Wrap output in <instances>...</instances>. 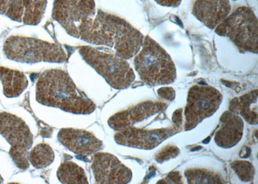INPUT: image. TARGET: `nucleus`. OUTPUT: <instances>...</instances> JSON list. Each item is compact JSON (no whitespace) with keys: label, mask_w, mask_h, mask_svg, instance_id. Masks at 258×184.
Listing matches in <instances>:
<instances>
[{"label":"nucleus","mask_w":258,"mask_h":184,"mask_svg":"<svg viewBox=\"0 0 258 184\" xmlns=\"http://www.w3.org/2000/svg\"><path fill=\"white\" fill-rule=\"evenodd\" d=\"M76 38L114 48L117 56L128 59L141 49L145 37L125 20L98 9L94 17L80 25Z\"/></svg>","instance_id":"1"},{"label":"nucleus","mask_w":258,"mask_h":184,"mask_svg":"<svg viewBox=\"0 0 258 184\" xmlns=\"http://www.w3.org/2000/svg\"><path fill=\"white\" fill-rule=\"evenodd\" d=\"M36 98L46 106L59 108L77 114H89L96 105L76 86L70 76L58 69L41 74L36 85Z\"/></svg>","instance_id":"2"},{"label":"nucleus","mask_w":258,"mask_h":184,"mask_svg":"<svg viewBox=\"0 0 258 184\" xmlns=\"http://www.w3.org/2000/svg\"><path fill=\"white\" fill-rule=\"evenodd\" d=\"M142 47L135 56L134 65L142 81L150 86L174 82L176 66L167 52L149 36L144 38Z\"/></svg>","instance_id":"3"},{"label":"nucleus","mask_w":258,"mask_h":184,"mask_svg":"<svg viewBox=\"0 0 258 184\" xmlns=\"http://www.w3.org/2000/svg\"><path fill=\"white\" fill-rule=\"evenodd\" d=\"M4 52L8 58L21 63H63L67 59L60 46L31 37H9L4 43Z\"/></svg>","instance_id":"4"},{"label":"nucleus","mask_w":258,"mask_h":184,"mask_svg":"<svg viewBox=\"0 0 258 184\" xmlns=\"http://www.w3.org/2000/svg\"><path fill=\"white\" fill-rule=\"evenodd\" d=\"M78 50L85 62L113 88H127L135 80L133 69L123 57L100 51L91 46H82Z\"/></svg>","instance_id":"5"},{"label":"nucleus","mask_w":258,"mask_h":184,"mask_svg":"<svg viewBox=\"0 0 258 184\" xmlns=\"http://www.w3.org/2000/svg\"><path fill=\"white\" fill-rule=\"evenodd\" d=\"M218 35L228 37L241 52L257 53L258 24L254 11L239 7L216 27Z\"/></svg>","instance_id":"6"},{"label":"nucleus","mask_w":258,"mask_h":184,"mask_svg":"<svg viewBox=\"0 0 258 184\" xmlns=\"http://www.w3.org/2000/svg\"><path fill=\"white\" fill-rule=\"evenodd\" d=\"M0 134L11 145L9 154L16 166L22 170L28 169L27 153L33 144V135L29 126L15 115L1 112Z\"/></svg>","instance_id":"7"},{"label":"nucleus","mask_w":258,"mask_h":184,"mask_svg":"<svg viewBox=\"0 0 258 184\" xmlns=\"http://www.w3.org/2000/svg\"><path fill=\"white\" fill-rule=\"evenodd\" d=\"M222 100V94L214 87L197 85L191 87L185 107V130H192L203 119L212 116Z\"/></svg>","instance_id":"8"},{"label":"nucleus","mask_w":258,"mask_h":184,"mask_svg":"<svg viewBox=\"0 0 258 184\" xmlns=\"http://www.w3.org/2000/svg\"><path fill=\"white\" fill-rule=\"evenodd\" d=\"M94 0H55L52 17L69 35L77 36L81 25L96 15Z\"/></svg>","instance_id":"9"},{"label":"nucleus","mask_w":258,"mask_h":184,"mask_svg":"<svg viewBox=\"0 0 258 184\" xmlns=\"http://www.w3.org/2000/svg\"><path fill=\"white\" fill-rule=\"evenodd\" d=\"M181 131V126L175 124L171 127L157 130H144L129 126L119 130L115 135L114 139L117 144L122 146L149 150Z\"/></svg>","instance_id":"10"},{"label":"nucleus","mask_w":258,"mask_h":184,"mask_svg":"<svg viewBox=\"0 0 258 184\" xmlns=\"http://www.w3.org/2000/svg\"><path fill=\"white\" fill-rule=\"evenodd\" d=\"M91 168L96 183H127L133 177L131 169L122 164L118 158L103 152L94 153Z\"/></svg>","instance_id":"11"},{"label":"nucleus","mask_w":258,"mask_h":184,"mask_svg":"<svg viewBox=\"0 0 258 184\" xmlns=\"http://www.w3.org/2000/svg\"><path fill=\"white\" fill-rule=\"evenodd\" d=\"M47 0H0V15L16 22L36 25L41 22Z\"/></svg>","instance_id":"12"},{"label":"nucleus","mask_w":258,"mask_h":184,"mask_svg":"<svg viewBox=\"0 0 258 184\" xmlns=\"http://www.w3.org/2000/svg\"><path fill=\"white\" fill-rule=\"evenodd\" d=\"M167 107V103L160 101H145L113 115L108 124L113 130H121L148 118Z\"/></svg>","instance_id":"13"},{"label":"nucleus","mask_w":258,"mask_h":184,"mask_svg":"<svg viewBox=\"0 0 258 184\" xmlns=\"http://www.w3.org/2000/svg\"><path fill=\"white\" fill-rule=\"evenodd\" d=\"M57 139L69 151L81 156H89L101 150L103 143L93 133L77 129H62Z\"/></svg>","instance_id":"14"},{"label":"nucleus","mask_w":258,"mask_h":184,"mask_svg":"<svg viewBox=\"0 0 258 184\" xmlns=\"http://www.w3.org/2000/svg\"><path fill=\"white\" fill-rule=\"evenodd\" d=\"M230 0H195L193 15L206 26L215 29L230 15Z\"/></svg>","instance_id":"15"},{"label":"nucleus","mask_w":258,"mask_h":184,"mask_svg":"<svg viewBox=\"0 0 258 184\" xmlns=\"http://www.w3.org/2000/svg\"><path fill=\"white\" fill-rule=\"evenodd\" d=\"M220 121V128L214 137L215 142L223 148H231L238 144L243 137V119L238 114L229 110L223 113Z\"/></svg>","instance_id":"16"},{"label":"nucleus","mask_w":258,"mask_h":184,"mask_svg":"<svg viewBox=\"0 0 258 184\" xmlns=\"http://www.w3.org/2000/svg\"><path fill=\"white\" fill-rule=\"evenodd\" d=\"M0 80L3 85L4 93L8 98L18 97L29 84L24 73L4 67H0Z\"/></svg>","instance_id":"17"},{"label":"nucleus","mask_w":258,"mask_h":184,"mask_svg":"<svg viewBox=\"0 0 258 184\" xmlns=\"http://www.w3.org/2000/svg\"><path fill=\"white\" fill-rule=\"evenodd\" d=\"M257 90L244 94L241 97L233 99L230 103V111L240 114L251 125L257 124Z\"/></svg>","instance_id":"18"},{"label":"nucleus","mask_w":258,"mask_h":184,"mask_svg":"<svg viewBox=\"0 0 258 184\" xmlns=\"http://www.w3.org/2000/svg\"><path fill=\"white\" fill-rule=\"evenodd\" d=\"M57 177L62 183H88L86 173L82 167L71 161L62 163L57 171Z\"/></svg>","instance_id":"19"},{"label":"nucleus","mask_w":258,"mask_h":184,"mask_svg":"<svg viewBox=\"0 0 258 184\" xmlns=\"http://www.w3.org/2000/svg\"><path fill=\"white\" fill-rule=\"evenodd\" d=\"M54 153L51 147L46 144L36 145L29 153L27 158L37 169L48 167L54 162Z\"/></svg>","instance_id":"20"},{"label":"nucleus","mask_w":258,"mask_h":184,"mask_svg":"<svg viewBox=\"0 0 258 184\" xmlns=\"http://www.w3.org/2000/svg\"><path fill=\"white\" fill-rule=\"evenodd\" d=\"M188 183H223L222 177L216 172L202 169H188L185 172Z\"/></svg>","instance_id":"21"},{"label":"nucleus","mask_w":258,"mask_h":184,"mask_svg":"<svg viewBox=\"0 0 258 184\" xmlns=\"http://www.w3.org/2000/svg\"><path fill=\"white\" fill-rule=\"evenodd\" d=\"M231 167L241 181H249L254 177V168L247 161H234L232 163Z\"/></svg>","instance_id":"22"},{"label":"nucleus","mask_w":258,"mask_h":184,"mask_svg":"<svg viewBox=\"0 0 258 184\" xmlns=\"http://www.w3.org/2000/svg\"><path fill=\"white\" fill-rule=\"evenodd\" d=\"M179 153V149L176 146H167L159 151L155 156L158 162H163L176 157Z\"/></svg>","instance_id":"23"},{"label":"nucleus","mask_w":258,"mask_h":184,"mask_svg":"<svg viewBox=\"0 0 258 184\" xmlns=\"http://www.w3.org/2000/svg\"><path fill=\"white\" fill-rule=\"evenodd\" d=\"M159 96L165 100L172 101L174 100L176 93L172 87H162L158 90Z\"/></svg>","instance_id":"24"},{"label":"nucleus","mask_w":258,"mask_h":184,"mask_svg":"<svg viewBox=\"0 0 258 184\" xmlns=\"http://www.w3.org/2000/svg\"><path fill=\"white\" fill-rule=\"evenodd\" d=\"M182 177L180 172L178 171L170 172L167 178L165 180H161L158 183H182Z\"/></svg>","instance_id":"25"},{"label":"nucleus","mask_w":258,"mask_h":184,"mask_svg":"<svg viewBox=\"0 0 258 184\" xmlns=\"http://www.w3.org/2000/svg\"><path fill=\"white\" fill-rule=\"evenodd\" d=\"M160 6L168 8H176L181 4L182 0H154Z\"/></svg>","instance_id":"26"},{"label":"nucleus","mask_w":258,"mask_h":184,"mask_svg":"<svg viewBox=\"0 0 258 184\" xmlns=\"http://www.w3.org/2000/svg\"><path fill=\"white\" fill-rule=\"evenodd\" d=\"M174 124L177 126H182V109H179L174 112L172 116Z\"/></svg>","instance_id":"27"},{"label":"nucleus","mask_w":258,"mask_h":184,"mask_svg":"<svg viewBox=\"0 0 258 184\" xmlns=\"http://www.w3.org/2000/svg\"><path fill=\"white\" fill-rule=\"evenodd\" d=\"M3 181H4V179L2 178V177L1 175H0V183L3 182Z\"/></svg>","instance_id":"28"}]
</instances>
